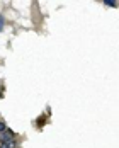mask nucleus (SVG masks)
I'll return each mask as SVG.
<instances>
[{"instance_id": "f03ea898", "label": "nucleus", "mask_w": 119, "mask_h": 148, "mask_svg": "<svg viewBox=\"0 0 119 148\" xmlns=\"http://www.w3.org/2000/svg\"><path fill=\"white\" fill-rule=\"evenodd\" d=\"M104 3L107 7H116V5H118V2H114V0H105Z\"/></svg>"}, {"instance_id": "f257e3e1", "label": "nucleus", "mask_w": 119, "mask_h": 148, "mask_svg": "<svg viewBox=\"0 0 119 148\" xmlns=\"http://www.w3.org/2000/svg\"><path fill=\"white\" fill-rule=\"evenodd\" d=\"M0 148H17V143H15V140H10L7 143H0Z\"/></svg>"}, {"instance_id": "7ed1b4c3", "label": "nucleus", "mask_w": 119, "mask_h": 148, "mask_svg": "<svg viewBox=\"0 0 119 148\" xmlns=\"http://www.w3.org/2000/svg\"><path fill=\"white\" fill-rule=\"evenodd\" d=\"M3 29V19H2V17H0V31Z\"/></svg>"}]
</instances>
